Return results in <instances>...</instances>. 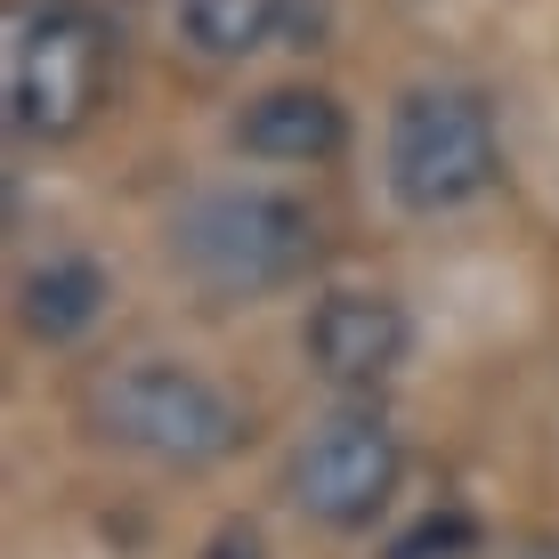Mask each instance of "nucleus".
<instances>
[{"label":"nucleus","instance_id":"obj_1","mask_svg":"<svg viewBox=\"0 0 559 559\" xmlns=\"http://www.w3.org/2000/svg\"><path fill=\"white\" fill-rule=\"evenodd\" d=\"M82 430L146 471H219L243 454L252 414L187 357H114L82 381Z\"/></svg>","mask_w":559,"mask_h":559},{"label":"nucleus","instance_id":"obj_2","mask_svg":"<svg viewBox=\"0 0 559 559\" xmlns=\"http://www.w3.org/2000/svg\"><path fill=\"white\" fill-rule=\"evenodd\" d=\"M163 252L203 300H267V293L308 284V267L324 260V227L284 187L236 179V187H203V195L170 211Z\"/></svg>","mask_w":559,"mask_h":559},{"label":"nucleus","instance_id":"obj_3","mask_svg":"<svg viewBox=\"0 0 559 559\" xmlns=\"http://www.w3.org/2000/svg\"><path fill=\"white\" fill-rule=\"evenodd\" d=\"M114 90V25L98 0H9L0 16V114L25 146H66Z\"/></svg>","mask_w":559,"mask_h":559},{"label":"nucleus","instance_id":"obj_4","mask_svg":"<svg viewBox=\"0 0 559 559\" xmlns=\"http://www.w3.org/2000/svg\"><path fill=\"white\" fill-rule=\"evenodd\" d=\"M381 179H390V203L414 219H447V211H471L478 195H495V179H503L495 106L471 82L397 90L390 130H381Z\"/></svg>","mask_w":559,"mask_h":559},{"label":"nucleus","instance_id":"obj_5","mask_svg":"<svg viewBox=\"0 0 559 559\" xmlns=\"http://www.w3.org/2000/svg\"><path fill=\"white\" fill-rule=\"evenodd\" d=\"M397 478H406V438L373 397H341L333 414H317L284 454V503L300 519L333 535L373 527L397 503Z\"/></svg>","mask_w":559,"mask_h":559},{"label":"nucleus","instance_id":"obj_6","mask_svg":"<svg viewBox=\"0 0 559 559\" xmlns=\"http://www.w3.org/2000/svg\"><path fill=\"white\" fill-rule=\"evenodd\" d=\"M300 357H308V373H317L324 390L373 397L381 381L406 373V357H414V317H406V300H390V293L341 284V293L308 300V317H300Z\"/></svg>","mask_w":559,"mask_h":559},{"label":"nucleus","instance_id":"obj_7","mask_svg":"<svg viewBox=\"0 0 559 559\" xmlns=\"http://www.w3.org/2000/svg\"><path fill=\"white\" fill-rule=\"evenodd\" d=\"M170 33L195 66H252L284 49H324L333 9L324 0H179Z\"/></svg>","mask_w":559,"mask_h":559},{"label":"nucleus","instance_id":"obj_8","mask_svg":"<svg viewBox=\"0 0 559 559\" xmlns=\"http://www.w3.org/2000/svg\"><path fill=\"white\" fill-rule=\"evenodd\" d=\"M227 139L252 154V163L317 170V163H333V154L349 146V106H341L333 90H317V82H276V90H260V98L236 106Z\"/></svg>","mask_w":559,"mask_h":559},{"label":"nucleus","instance_id":"obj_9","mask_svg":"<svg viewBox=\"0 0 559 559\" xmlns=\"http://www.w3.org/2000/svg\"><path fill=\"white\" fill-rule=\"evenodd\" d=\"M106 267L90 252H49L33 260L25 276H16V324H25V341H41V349H73V341H90L106 324Z\"/></svg>","mask_w":559,"mask_h":559},{"label":"nucleus","instance_id":"obj_10","mask_svg":"<svg viewBox=\"0 0 559 559\" xmlns=\"http://www.w3.org/2000/svg\"><path fill=\"white\" fill-rule=\"evenodd\" d=\"M478 551V519L471 511H430V519H414V527L406 535H397V544L390 551H381V559H471Z\"/></svg>","mask_w":559,"mask_h":559}]
</instances>
